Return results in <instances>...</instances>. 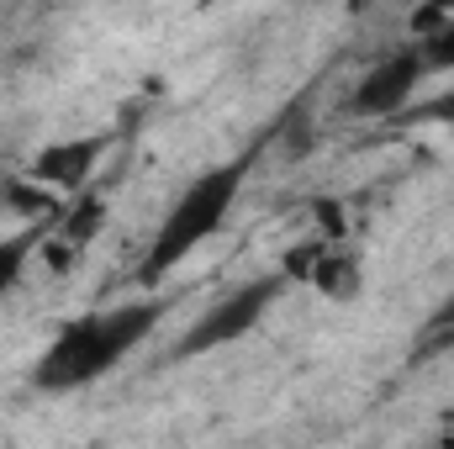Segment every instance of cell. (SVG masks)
I'll return each mask as SVG.
<instances>
[{
	"instance_id": "obj_11",
	"label": "cell",
	"mask_w": 454,
	"mask_h": 449,
	"mask_svg": "<svg viewBox=\"0 0 454 449\" xmlns=\"http://www.w3.org/2000/svg\"><path fill=\"white\" fill-rule=\"evenodd\" d=\"M348 5H370V0H348Z\"/></svg>"
},
{
	"instance_id": "obj_4",
	"label": "cell",
	"mask_w": 454,
	"mask_h": 449,
	"mask_svg": "<svg viewBox=\"0 0 454 449\" xmlns=\"http://www.w3.org/2000/svg\"><path fill=\"white\" fill-rule=\"evenodd\" d=\"M423 75H428V64H423L418 43H407V48H396V53L375 59V64L359 75V85L348 91L343 112H348V116H396L412 96H418Z\"/></svg>"
},
{
	"instance_id": "obj_8",
	"label": "cell",
	"mask_w": 454,
	"mask_h": 449,
	"mask_svg": "<svg viewBox=\"0 0 454 449\" xmlns=\"http://www.w3.org/2000/svg\"><path fill=\"white\" fill-rule=\"evenodd\" d=\"M418 53L428 64V75L434 69H454V21H439V27L418 32Z\"/></svg>"
},
{
	"instance_id": "obj_5",
	"label": "cell",
	"mask_w": 454,
	"mask_h": 449,
	"mask_svg": "<svg viewBox=\"0 0 454 449\" xmlns=\"http://www.w3.org/2000/svg\"><path fill=\"white\" fill-rule=\"evenodd\" d=\"M101 148H106L101 138H74V143H53V148H43V154H37L32 175H37L43 185H53V191H80V185L90 180V169H96Z\"/></svg>"
},
{
	"instance_id": "obj_3",
	"label": "cell",
	"mask_w": 454,
	"mask_h": 449,
	"mask_svg": "<svg viewBox=\"0 0 454 449\" xmlns=\"http://www.w3.org/2000/svg\"><path fill=\"white\" fill-rule=\"evenodd\" d=\"M286 286H291V275L280 270V275H254V280H243L238 291H227L223 302H212L185 334L175 343V359H196V354H212V349H227V343H238L243 334H254L259 323H264V312L286 296Z\"/></svg>"
},
{
	"instance_id": "obj_10",
	"label": "cell",
	"mask_w": 454,
	"mask_h": 449,
	"mask_svg": "<svg viewBox=\"0 0 454 449\" xmlns=\"http://www.w3.org/2000/svg\"><path fill=\"white\" fill-rule=\"evenodd\" d=\"M444 445H454V429H444Z\"/></svg>"
},
{
	"instance_id": "obj_1",
	"label": "cell",
	"mask_w": 454,
	"mask_h": 449,
	"mask_svg": "<svg viewBox=\"0 0 454 449\" xmlns=\"http://www.w3.org/2000/svg\"><path fill=\"white\" fill-rule=\"evenodd\" d=\"M164 318V302L159 296H143V302H121V307H101V312H85V318H69L53 343L37 354L32 365V381L37 391H85L90 381L112 375L116 365L143 343V338L159 328Z\"/></svg>"
},
{
	"instance_id": "obj_7",
	"label": "cell",
	"mask_w": 454,
	"mask_h": 449,
	"mask_svg": "<svg viewBox=\"0 0 454 449\" xmlns=\"http://www.w3.org/2000/svg\"><path fill=\"white\" fill-rule=\"evenodd\" d=\"M454 349V291L434 307V318L423 323V338H418V359H428V354H444Z\"/></svg>"
},
{
	"instance_id": "obj_6",
	"label": "cell",
	"mask_w": 454,
	"mask_h": 449,
	"mask_svg": "<svg viewBox=\"0 0 454 449\" xmlns=\"http://www.w3.org/2000/svg\"><path fill=\"white\" fill-rule=\"evenodd\" d=\"M37 243H43V232H37V227H21V232L0 238V302L21 286V275H27V264H32Z\"/></svg>"
},
{
	"instance_id": "obj_2",
	"label": "cell",
	"mask_w": 454,
	"mask_h": 449,
	"mask_svg": "<svg viewBox=\"0 0 454 449\" xmlns=\"http://www.w3.org/2000/svg\"><path fill=\"white\" fill-rule=\"evenodd\" d=\"M243 175H248V159H232V164H217V169L196 175V180L175 196L169 217L159 223L148 254H143V264H137V280H143V286L159 280V275H169L175 264H185V254H196V248L227 223V212H232V201H238V191H243Z\"/></svg>"
},
{
	"instance_id": "obj_9",
	"label": "cell",
	"mask_w": 454,
	"mask_h": 449,
	"mask_svg": "<svg viewBox=\"0 0 454 449\" xmlns=\"http://www.w3.org/2000/svg\"><path fill=\"white\" fill-rule=\"evenodd\" d=\"M454 0H423L418 5V16H412V32H428V27H439V21H450Z\"/></svg>"
}]
</instances>
